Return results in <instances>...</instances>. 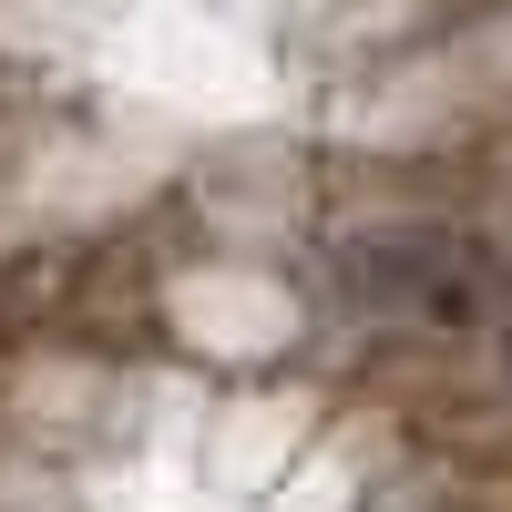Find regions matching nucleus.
<instances>
[{
	"instance_id": "f257e3e1",
	"label": "nucleus",
	"mask_w": 512,
	"mask_h": 512,
	"mask_svg": "<svg viewBox=\"0 0 512 512\" xmlns=\"http://www.w3.org/2000/svg\"><path fill=\"white\" fill-rule=\"evenodd\" d=\"M349 297L390 328H472L482 318V256L451 226H369L349 246Z\"/></svg>"
}]
</instances>
